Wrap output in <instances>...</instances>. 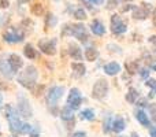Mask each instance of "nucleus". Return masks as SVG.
I'll return each mask as SVG.
<instances>
[{
    "instance_id": "f257e3e1",
    "label": "nucleus",
    "mask_w": 156,
    "mask_h": 137,
    "mask_svg": "<svg viewBox=\"0 0 156 137\" xmlns=\"http://www.w3.org/2000/svg\"><path fill=\"white\" fill-rule=\"evenodd\" d=\"M37 75H38V73H37V69H36L34 66H26V69L19 74L18 82L21 84L22 86H25V88L32 89L33 86L36 85Z\"/></svg>"
},
{
    "instance_id": "f03ea898",
    "label": "nucleus",
    "mask_w": 156,
    "mask_h": 137,
    "mask_svg": "<svg viewBox=\"0 0 156 137\" xmlns=\"http://www.w3.org/2000/svg\"><path fill=\"white\" fill-rule=\"evenodd\" d=\"M5 118L8 119V124H10V130L12 133H21V128H22V122L19 119L18 114H16L15 108L11 104L5 106Z\"/></svg>"
},
{
    "instance_id": "7ed1b4c3",
    "label": "nucleus",
    "mask_w": 156,
    "mask_h": 137,
    "mask_svg": "<svg viewBox=\"0 0 156 137\" xmlns=\"http://www.w3.org/2000/svg\"><path fill=\"white\" fill-rule=\"evenodd\" d=\"M25 37V33L23 30L21 29V27H7L5 29V32L3 33V38H4V41H7V43H21L22 40H23Z\"/></svg>"
},
{
    "instance_id": "20e7f679",
    "label": "nucleus",
    "mask_w": 156,
    "mask_h": 137,
    "mask_svg": "<svg viewBox=\"0 0 156 137\" xmlns=\"http://www.w3.org/2000/svg\"><path fill=\"white\" fill-rule=\"evenodd\" d=\"M18 111L23 118H32L33 117L32 106H30L29 100H27L23 95H19L18 96Z\"/></svg>"
},
{
    "instance_id": "39448f33",
    "label": "nucleus",
    "mask_w": 156,
    "mask_h": 137,
    "mask_svg": "<svg viewBox=\"0 0 156 137\" xmlns=\"http://www.w3.org/2000/svg\"><path fill=\"white\" fill-rule=\"evenodd\" d=\"M38 48L45 55H55L56 54V38H43L38 41Z\"/></svg>"
},
{
    "instance_id": "423d86ee",
    "label": "nucleus",
    "mask_w": 156,
    "mask_h": 137,
    "mask_svg": "<svg viewBox=\"0 0 156 137\" xmlns=\"http://www.w3.org/2000/svg\"><path fill=\"white\" fill-rule=\"evenodd\" d=\"M107 92H108V84H107V81L99 80V81H97V82L93 85L92 96H93L94 99H103V97H105Z\"/></svg>"
},
{
    "instance_id": "0eeeda50",
    "label": "nucleus",
    "mask_w": 156,
    "mask_h": 137,
    "mask_svg": "<svg viewBox=\"0 0 156 137\" xmlns=\"http://www.w3.org/2000/svg\"><path fill=\"white\" fill-rule=\"evenodd\" d=\"M65 93V88L63 86H54V88L49 89L48 96H47V102L49 106H55L58 103V100L63 96Z\"/></svg>"
},
{
    "instance_id": "6e6552de",
    "label": "nucleus",
    "mask_w": 156,
    "mask_h": 137,
    "mask_svg": "<svg viewBox=\"0 0 156 137\" xmlns=\"http://www.w3.org/2000/svg\"><path fill=\"white\" fill-rule=\"evenodd\" d=\"M69 29H70V34L76 36L80 41H82V43L88 41V33H86V29H85V26H83V25H81V23L70 25V26H69Z\"/></svg>"
},
{
    "instance_id": "1a4fd4ad",
    "label": "nucleus",
    "mask_w": 156,
    "mask_h": 137,
    "mask_svg": "<svg viewBox=\"0 0 156 137\" xmlns=\"http://www.w3.org/2000/svg\"><path fill=\"white\" fill-rule=\"evenodd\" d=\"M81 102H82V97H81V93L77 88H73L70 91V95L67 97V103L69 107H71L73 110H77L78 107L81 106Z\"/></svg>"
},
{
    "instance_id": "9d476101",
    "label": "nucleus",
    "mask_w": 156,
    "mask_h": 137,
    "mask_svg": "<svg viewBox=\"0 0 156 137\" xmlns=\"http://www.w3.org/2000/svg\"><path fill=\"white\" fill-rule=\"evenodd\" d=\"M111 30H112L115 34H121V33L126 32V23L122 22L121 16L116 15V14L111 16Z\"/></svg>"
},
{
    "instance_id": "9b49d317",
    "label": "nucleus",
    "mask_w": 156,
    "mask_h": 137,
    "mask_svg": "<svg viewBox=\"0 0 156 137\" xmlns=\"http://www.w3.org/2000/svg\"><path fill=\"white\" fill-rule=\"evenodd\" d=\"M7 62H8V65H10L11 70H12V73L18 71V70L22 67V65H23V60H22L21 56H19V55H16V54H11Z\"/></svg>"
},
{
    "instance_id": "f8f14e48",
    "label": "nucleus",
    "mask_w": 156,
    "mask_h": 137,
    "mask_svg": "<svg viewBox=\"0 0 156 137\" xmlns=\"http://www.w3.org/2000/svg\"><path fill=\"white\" fill-rule=\"evenodd\" d=\"M144 7H134L133 10H134V13H133V16H134L136 19H145L147 16H148L149 14V10H151V7L149 5L151 4H147V3H144Z\"/></svg>"
},
{
    "instance_id": "ddd939ff",
    "label": "nucleus",
    "mask_w": 156,
    "mask_h": 137,
    "mask_svg": "<svg viewBox=\"0 0 156 137\" xmlns=\"http://www.w3.org/2000/svg\"><path fill=\"white\" fill-rule=\"evenodd\" d=\"M90 30H92V33L96 36H103L105 33V27L103 26V23L100 21H97V19H94L90 23Z\"/></svg>"
},
{
    "instance_id": "4468645a",
    "label": "nucleus",
    "mask_w": 156,
    "mask_h": 137,
    "mask_svg": "<svg viewBox=\"0 0 156 137\" xmlns=\"http://www.w3.org/2000/svg\"><path fill=\"white\" fill-rule=\"evenodd\" d=\"M104 71H105V74H108V75H115L121 71V66H119L116 62L107 63V65L104 66Z\"/></svg>"
},
{
    "instance_id": "2eb2a0df",
    "label": "nucleus",
    "mask_w": 156,
    "mask_h": 137,
    "mask_svg": "<svg viewBox=\"0 0 156 137\" xmlns=\"http://www.w3.org/2000/svg\"><path fill=\"white\" fill-rule=\"evenodd\" d=\"M69 54H70V56L73 58V59H76V60L82 59V54H81L80 47L76 45V44H73V43L69 45Z\"/></svg>"
},
{
    "instance_id": "dca6fc26",
    "label": "nucleus",
    "mask_w": 156,
    "mask_h": 137,
    "mask_svg": "<svg viewBox=\"0 0 156 137\" xmlns=\"http://www.w3.org/2000/svg\"><path fill=\"white\" fill-rule=\"evenodd\" d=\"M0 73H2L5 78L12 77V70H11L8 62H5V60H0Z\"/></svg>"
},
{
    "instance_id": "f3484780",
    "label": "nucleus",
    "mask_w": 156,
    "mask_h": 137,
    "mask_svg": "<svg viewBox=\"0 0 156 137\" xmlns=\"http://www.w3.org/2000/svg\"><path fill=\"white\" fill-rule=\"evenodd\" d=\"M125 128H126V124H125L123 118H122V117H118V118L114 121V124H112V129L115 130L116 133H121V132H123L125 130Z\"/></svg>"
},
{
    "instance_id": "a211bd4d",
    "label": "nucleus",
    "mask_w": 156,
    "mask_h": 137,
    "mask_svg": "<svg viewBox=\"0 0 156 137\" xmlns=\"http://www.w3.org/2000/svg\"><path fill=\"white\" fill-rule=\"evenodd\" d=\"M60 117H62V119H65V121H71V119L74 118L73 108L69 107V106L63 107V108H62V111H60Z\"/></svg>"
},
{
    "instance_id": "6ab92c4d",
    "label": "nucleus",
    "mask_w": 156,
    "mask_h": 137,
    "mask_svg": "<svg viewBox=\"0 0 156 137\" xmlns=\"http://www.w3.org/2000/svg\"><path fill=\"white\" fill-rule=\"evenodd\" d=\"M23 54L26 58H29V59H36V56H37V54H36V49L33 48L32 44H26L23 48Z\"/></svg>"
},
{
    "instance_id": "aec40b11",
    "label": "nucleus",
    "mask_w": 156,
    "mask_h": 137,
    "mask_svg": "<svg viewBox=\"0 0 156 137\" xmlns=\"http://www.w3.org/2000/svg\"><path fill=\"white\" fill-rule=\"evenodd\" d=\"M30 11H32L33 15L41 16L44 14V5L41 4V3H34V4L32 5V8H30Z\"/></svg>"
},
{
    "instance_id": "412c9836",
    "label": "nucleus",
    "mask_w": 156,
    "mask_h": 137,
    "mask_svg": "<svg viewBox=\"0 0 156 137\" xmlns=\"http://www.w3.org/2000/svg\"><path fill=\"white\" fill-rule=\"evenodd\" d=\"M97 56H99V52H97V49L94 48H88L85 51V58L86 60H90V62H93V60L97 59Z\"/></svg>"
},
{
    "instance_id": "4be33fe9",
    "label": "nucleus",
    "mask_w": 156,
    "mask_h": 137,
    "mask_svg": "<svg viewBox=\"0 0 156 137\" xmlns=\"http://www.w3.org/2000/svg\"><path fill=\"white\" fill-rule=\"evenodd\" d=\"M136 117H137V121L140 122L141 125H144V126H148L149 125V119H148V117H147V114L144 113V111H137Z\"/></svg>"
},
{
    "instance_id": "5701e85b",
    "label": "nucleus",
    "mask_w": 156,
    "mask_h": 137,
    "mask_svg": "<svg viewBox=\"0 0 156 137\" xmlns=\"http://www.w3.org/2000/svg\"><path fill=\"white\" fill-rule=\"evenodd\" d=\"M32 27H33V22L30 21V19H23L21 23V29L23 30L25 34H29L30 32H32Z\"/></svg>"
},
{
    "instance_id": "b1692460",
    "label": "nucleus",
    "mask_w": 156,
    "mask_h": 137,
    "mask_svg": "<svg viewBox=\"0 0 156 137\" xmlns=\"http://www.w3.org/2000/svg\"><path fill=\"white\" fill-rule=\"evenodd\" d=\"M137 99H138V92L136 91V89L130 88L129 92H127V95H126V100L129 103H136V100Z\"/></svg>"
},
{
    "instance_id": "393cba45",
    "label": "nucleus",
    "mask_w": 156,
    "mask_h": 137,
    "mask_svg": "<svg viewBox=\"0 0 156 137\" xmlns=\"http://www.w3.org/2000/svg\"><path fill=\"white\" fill-rule=\"evenodd\" d=\"M81 119H88V121H92V119H94V111L90 110V108H86V110H83L82 113L80 114Z\"/></svg>"
},
{
    "instance_id": "a878e982",
    "label": "nucleus",
    "mask_w": 156,
    "mask_h": 137,
    "mask_svg": "<svg viewBox=\"0 0 156 137\" xmlns=\"http://www.w3.org/2000/svg\"><path fill=\"white\" fill-rule=\"evenodd\" d=\"M71 69H73L74 71H76V74H78V75L85 74V71H86L83 63H73V65H71Z\"/></svg>"
},
{
    "instance_id": "bb28decb",
    "label": "nucleus",
    "mask_w": 156,
    "mask_h": 137,
    "mask_svg": "<svg viewBox=\"0 0 156 137\" xmlns=\"http://www.w3.org/2000/svg\"><path fill=\"white\" fill-rule=\"evenodd\" d=\"M56 22H58L56 16H55L54 14H48L47 19H45V27L47 29H48V27H54L55 25H56Z\"/></svg>"
},
{
    "instance_id": "cd10ccee",
    "label": "nucleus",
    "mask_w": 156,
    "mask_h": 137,
    "mask_svg": "<svg viewBox=\"0 0 156 137\" xmlns=\"http://www.w3.org/2000/svg\"><path fill=\"white\" fill-rule=\"evenodd\" d=\"M126 69L129 73H132V74H134V73L138 71V63L137 62H127L126 63Z\"/></svg>"
},
{
    "instance_id": "c85d7f7f",
    "label": "nucleus",
    "mask_w": 156,
    "mask_h": 137,
    "mask_svg": "<svg viewBox=\"0 0 156 137\" xmlns=\"http://www.w3.org/2000/svg\"><path fill=\"white\" fill-rule=\"evenodd\" d=\"M74 18L80 19V21H83V19H86L85 10H82V8H77V10L74 11Z\"/></svg>"
},
{
    "instance_id": "c756f323",
    "label": "nucleus",
    "mask_w": 156,
    "mask_h": 137,
    "mask_svg": "<svg viewBox=\"0 0 156 137\" xmlns=\"http://www.w3.org/2000/svg\"><path fill=\"white\" fill-rule=\"evenodd\" d=\"M33 128L30 126L29 124H22V128H21V133H30L32 132Z\"/></svg>"
},
{
    "instance_id": "7c9ffc66",
    "label": "nucleus",
    "mask_w": 156,
    "mask_h": 137,
    "mask_svg": "<svg viewBox=\"0 0 156 137\" xmlns=\"http://www.w3.org/2000/svg\"><path fill=\"white\" fill-rule=\"evenodd\" d=\"M110 126H112V125H111V118H110V117H108V118H107V119H105V121H104V128H103V130H104V132L107 133L108 130L111 129Z\"/></svg>"
},
{
    "instance_id": "2f4dec72",
    "label": "nucleus",
    "mask_w": 156,
    "mask_h": 137,
    "mask_svg": "<svg viewBox=\"0 0 156 137\" xmlns=\"http://www.w3.org/2000/svg\"><path fill=\"white\" fill-rule=\"evenodd\" d=\"M147 85L152 86V88H154V93H156V81L155 80H152V78H151V80H148V81H147ZM154 93H152V95H154Z\"/></svg>"
},
{
    "instance_id": "473e14b6",
    "label": "nucleus",
    "mask_w": 156,
    "mask_h": 137,
    "mask_svg": "<svg viewBox=\"0 0 156 137\" xmlns=\"http://www.w3.org/2000/svg\"><path fill=\"white\" fill-rule=\"evenodd\" d=\"M8 5H10L8 0H0V8H7Z\"/></svg>"
},
{
    "instance_id": "72a5a7b5",
    "label": "nucleus",
    "mask_w": 156,
    "mask_h": 137,
    "mask_svg": "<svg viewBox=\"0 0 156 137\" xmlns=\"http://www.w3.org/2000/svg\"><path fill=\"white\" fill-rule=\"evenodd\" d=\"M30 137H38V128H34L30 132Z\"/></svg>"
},
{
    "instance_id": "f704fd0d",
    "label": "nucleus",
    "mask_w": 156,
    "mask_h": 137,
    "mask_svg": "<svg viewBox=\"0 0 156 137\" xmlns=\"http://www.w3.org/2000/svg\"><path fill=\"white\" fill-rule=\"evenodd\" d=\"M148 74H149L148 69H143V70H141V77H143V78H147V77H148Z\"/></svg>"
},
{
    "instance_id": "c9c22d12",
    "label": "nucleus",
    "mask_w": 156,
    "mask_h": 137,
    "mask_svg": "<svg viewBox=\"0 0 156 137\" xmlns=\"http://www.w3.org/2000/svg\"><path fill=\"white\" fill-rule=\"evenodd\" d=\"M149 135H151V137H156V126H151V129H149Z\"/></svg>"
},
{
    "instance_id": "e433bc0d",
    "label": "nucleus",
    "mask_w": 156,
    "mask_h": 137,
    "mask_svg": "<svg viewBox=\"0 0 156 137\" xmlns=\"http://www.w3.org/2000/svg\"><path fill=\"white\" fill-rule=\"evenodd\" d=\"M73 137H86V133L85 132H76L73 135Z\"/></svg>"
},
{
    "instance_id": "4c0bfd02",
    "label": "nucleus",
    "mask_w": 156,
    "mask_h": 137,
    "mask_svg": "<svg viewBox=\"0 0 156 137\" xmlns=\"http://www.w3.org/2000/svg\"><path fill=\"white\" fill-rule=\"evenodd\" d=\"M90 4H103L104 3V0H88Z\"/></svg>"
},
{
    "instance_id": "58836bf2",
    "label": "nucleus",
    "mask_w": 156,
    "mask_h": 137,
    "mask_svg": "<svg viewBox=\"0 0 156 137\" xmlns=\"http://www.w3.org/2000/svg\"><path fill=\"white\" fill-rule=\"evenodd\" d=\"M132 8H134V5H132V4H129V5H125L123 8H122V11H123V13H126L127 10H132Z\"/></svg>"
},
{
    "instance_id": "ea45409f",
    "label": "nucleus",
    "mask_w": 156,
    "mask_h": 137,
    "mask_svg": "<svg viewBox=\"0 0 156 137\" xmlns=\"http://www.w3.org/2000/svg\"><path fill=\"white\" fill-rule=\"evenodd\" d=\"M115 4H116V0H111V2H110V5H108V8H114V7H115Z\"/></svg>"
},
{
    "instance_id": "a19ab883",
    "label": "nucleus",
    "mask_w": 156,
    "mask_h": 137,
    "mask_svg": "<svg viewBox=\"0 0 156 137\" xmlns=\"http://www.w3.org/2000/svg\"><path fill=\"white\" fill-rule=\"evenodd\" d=\"M149 43H152V44H155L156 45V36H152V37L149 38Z\"/></svg>"
},
{
    "instance_id": "79ce46f5",
    "label": "nucleus",
    "mask_w": 156,
    "mask_h": 137,
    "mask_svg": "<svg viewBox=\"0 0 156 137\" xmlns=\"http://www.w3.org/2000/svg\"><path fill=\"white\" fill-rule=\"evenodd\" d=\"M154 23H155V26H156V10H155V13H154Z\"/></svg>"
},
{
    "instance_id": "37998d69",
    "label": "nucleus",
    "mask_w": 156,
    "mask_h": 137,
    "mask_svg": "<svg viewBox=\"0 0 156 137\" xmlns=\"http://www.w3.org/2000/svg\"><path fill=\"white\" fill-rule=\"evenodd\" d=\"M2 104H3V95L0 93V107H2Z\"/></svg>"
},
{
    "instance_id": "c03bdc74",
    "label": "nucleus",
    "mask_w": 156,
    "mask_h": 137,
    "mask_svg": "<svg viewBox=\"0 0 156 137\" xmlns=\"http://www.w3.org/2000/svg\"><path fill=\"white\" fill-rule=\"evenodd\" d=\"M18 2L22 4V3H26V2H29V0H18Z\"/></svg>"
},
{
    "instance_id": "a18cd8bd",
    "label": "nucleus",
    "mask_w": 156,
    "mask_h": 137,
    "mask_svg": "<svg viewBox=\"0 0 156 137\" xmlns=\"http://www.w3.org/2000/svg\"><path fill=\"white\" fill-rule=\"evenodd\" d=\"M132 137H138V136H137V133H133V135H132Z\"/></svg>"
},
{
    "instance_id": "49530a36",
    "label": "nucleus",
    "mask_w": 156,
    "mask_h": 137,
    "mask_svg": "<svg viewBox=\"0 0 156 137\" xmlns=\"http://www.w3.org/2000/svg\"><path fill=\"white\" fill-rule=\"evenodd\" d=\"M152 69H154V70H155V71H156V65H155V66H154V67H152Z\"/></svg>"
},
{
    "instance_id": "de8ad7c7",
    "label": "nucleus",
    "mask_w": 156,
    "mask_h": 137,
    "mask_svg": "<svg viewBox=\"0 0 156 137\" xmlns=\"http://www.w3.org/2000/svg\"><path fill=\"white\" fill-rule=\"evenodd\" d=\"M122 2H129V0H122Z\"/></svg>"
},
{
    "instance_id": "09e8293b",
    "label": "nucleus",
    "mask_w": 156,
    "mask_h": 137,
    "mask_svg": "<svg viewBox=\"0 0 156 137\" xmlns=\"http://www.w3.org/2000/svg\"><path fill=\"white\" fill-rule=\"evenodd\" d=\"M0 137H2V133H0Z\"/></svg>"
},
{
    "instance_id": "8fccbe9b",
    "label": "nucleus",
    "mask_w": 156,
    "mask_h": 137,
    "mask_svg": "<svg viewBox=\"0 0 156 137\" xmlns=\"http://www.w3.org/2000/svg\"><path fill=\"white\" fill-rule=\"evenodd\" d=\"M121 137H125V136H121Z\"/></svg>"
}]
</instances>
